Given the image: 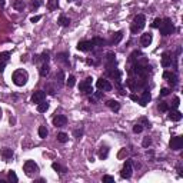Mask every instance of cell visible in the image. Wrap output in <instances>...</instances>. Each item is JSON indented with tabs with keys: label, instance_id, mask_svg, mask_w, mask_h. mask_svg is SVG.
<instances>
[{
	"label": "cell",
	"instance_id": "cell-1",
	"mask_svg": "<svg viewBox=\"0 0 183 183\" xmlns=\"http://www.w3.org/2000/svg\"><path fill=\"white\" fill-rule=\"evenodd\" d=\"M11 80H13V83H14L16 86H24V85L27 83V80H29V73H27L26 70L19 69L13 73Z\"/></svg>",
	"mask_w": 183,
	"mask_h": 183
},
{
	"label": "cell",
	"instance_id": "cell-2",
	"mask_svg": "<svg viewBox=\"0 0 183 183\" xmlns=\"http://www.w3.org/2000/svg\"><path fill=\"white\" fill-rule=\"evenodd\" d=\"M146 26V17L143 14H137V16L133 19V22H132V26H130V32L136 34V33H139L143 30V27Z\"/></svg>",
	"mask_w": 183,
	"mask_h": 183
},
{
	"label": "cell",
	"instance_id": "cell-3",
	"mask_svg": "<svg viewBox=\"0 0 183 183\" xmlns=\"http://www.w3.org/2000/svg\"><path fill=\"white\" fill-rule=\"evenodd\" d=\"M159 30H160L162 36H169V34H172L173 30H175V26H173L172 20H170L169 17L163 19L160 23V26H159Z\"/></svg>",
	"mask_w": 183,
	"mask_h": 183
},
{
	"label": "cell",
	"instance_id": "cell-4",
	"mask_svg": "<svg viewBox=\"0 0 183 183\" xmlns=\"http://www.w3.org/2000/svg\"><path fill=\"white\" fill-rule=\"evenodd\" d=\"M23 170H24V173L27 176H33V175L39 173V166L33 160H26L24 166H23Z\"/></svg>",
	"mask_w": 183,
	"mask_h": 183
},
{
	"label": "cell",
	"instance_id": "cell-5",
	"mask_svg": "<svg viewBox=\"0 0 183 183\" xmlns=\"http://www.w3.org/2000/svg\"><path fill=\"white\" fill-rule=\"evenodd\" d=\"M79 90H80L82 93H85V95H90V93H93V90H92V77H87V79H85L83 82H80Z\"/></svg>",
	"mask_w": 183,
	"mask_h": 183
},
{
	"label": "cell",
	"instance_id": "cell-6",
	"mask_svg": "<svg viewBox=\"0 0 183 183\" xmlns=\"http://www.w3.org/2000/svg\"><path fill=\"white\" fill-rule=\"evenodd\" d=\"M169 146H170L172 150H180L183 147V137L182 136H175V137H172L170 142H169Z\"/></svg>",
	"mask_w": 183,
	"mask_h": 183
},
{
	"label": "cell",
	"instance_id": "cell-7",
	"mask_svg": "<svg viewBox=\"0 0 183 183\" xmlns=\"http://www.w3.org/2000/svg\"><path fill=\"white\" fill-rule=\"evenodd\" d=\"M96 86H97L99 90H103V92H110V90H112V85H110V82L106 80V79H103V77H100V79L96 82Z\"/></svg>",
	"mask_w": 183,
	"mask_h": 183
},
{
	"label": "cell",
	"instance_id": "cell-8",
	"mask_svg": "<svg viewBox=\"0 0 183 183\" xmlns=\"http://www.w3.org/2000/svg\"><path fill=\"white\" fill-rule=\"evenodd\" d=\"M132 172H133V169H132V162L127 160L124 163L123 169H122V172H120V176L123 179H129L132 176Z\"/></svg>",
	"mask_w": 183,
	"mask_h": 183
},
{
	"label": "cell",
	"instance_id": "cell-9",
	"mask_svg": "<svg viewBox=\"0 0 183 183\" xmlns=\"http://www.w3.org/2000/svg\"><path fill=\"white\" fill-rule=\"evenodd\" d=\"M53 124L56 127H63V126L67 124V117L65 114H56L53 117Z\"/></svg>",
	"mask_w": 183,
	"mask_h": 183
},
{
	"label": "cell",
	"instance_id": "cell-10",
	"mask_svg": "<svg viewBox=\"0 0 183 183\" xmlns=\"http://www.w3.org/2000/svg\"><path fill=\"white\" fill-rule=\"evenodd\" d=\"M163 79H166L170 86H176L178 85V76H176V73H173V72H165L163 73Z\"/></svg>",
	"mask_w": 183,
	"mask_h": 183
},
{
	"label": "cell",
	"instance_id": "cell-11",
	"mask_svg": "<svg viewBox=\"0 0 183 183\" xmlns=\"http://www.w3.org/2000/svg\"><path fill=\"white\" fill-rule=\"evenodd\" d=\"M92 49H93L92 40H82L77 43V50H80V52H90Z\"/></svg>",
	"mask_w": 183,
	"mask_h": 183
},
{
	"label": "cell",
	"instance_id": "cell-12",
	"mask_svg": "<svg viewBox=\"0 0 183 183\" xmlns=\"http://www.w3.org/2000/svg\"><path fill=\"white\" fill-rule=\"evenodd\" d=\"M44 99H46V92H43V90H37V92H34V93H33L32 102H33V103H36V104H39L40 102H43Z\"/></svg>",
	"mask_w": 183,
	"mask_h": 183
},
{
	"label": "cell",
	"instance_id": "cell-13",
	"mask_svg": "<svg viewBox=\"0 0 183 183\" xmlns=\"http://www.w3.org/2000/svg\"><path fill=\"white\" fill-rule=\"evenodd\" d=\"M150 99H152V95H150V92L149 90H146L142 93V96L137 97V102H139L140 106H146L147 103L150 102Z\"/></svg>",
	"mask_w": 183,
	"mask_h": 183
},
{
	"label": "cell",
	"instance_id": "cell-14",
	"mask_svg": "<svg viewBox=\"0 0 183 183\" xmlns=\"http://www.w3.org/2000/svg\"><path fill=\"white\" fill-rule=\"evenodd\" d=\"M152 40H153V36H152L150 33H145V34H142V37H140V43L143 47H147V46H150Z\"/></svg>",
	"mask_w": 183,
	"mask_h": 183
},
{
	"label": "cell",
	"instance_id": "cell-15",
	"mask_svg": "<svg viewBox=\"0 0 183 183\" xmlns=\"http://www.w3.org/2000/svg\"><path fill=\"white\" fill-rule=\"evenodd\" d=\"M183 117V114L179 112V110H170L169 112V119L172 120V122H180Z\"/></svg>",
	"mask_w": 183,
	"mask_h": 183
},
{
	"label": "cell",
	"instance_id": "cell-16",
	"mask_svg": "<svg viewBox=\"0 0 183 183\" xmlns=\"http://www.w3.org/2000/svg\"><path fill=\"white\" fill-rule=\"evenodd\" d=\"M162 66L163 67H170L172 66V56L169 53H163V56H162Z\"/></svg>",
	"mask_w": 183,
	"mask_h": 183
},
{
	"label": "cell",
	"instance_id": "cell-17",
	"mask_svg": "<svg viewBox=\"0 0 183 183\" xmlns=\"http://www.w3.org/2000/svg\"><path fill=\"white\" fill-rule=\"evenodd\" d=\"M106 104H108V108L112 109L113 112H119V110H120V103L116 102V100H108Z\"/></svg>",
	"mask_w": 183,
	"mask_h": 183
},
{
	"label": "cell",
	"instance_id": "cell-18",
	"mask_svg": "<svg viewBox=\"0 0 183 183\" xmlns=\"http://www.w3.org/2000/svg\"><path fill=\"white\" fill-rule=\"evenodd\" d=\"M2 156H3V159H5V160H9V159H11V157H13V150H11V149H9V147L2 149Z\"/></svg>",
	"mask_w": 183,
	"mask_h": 183
},
{
	"label": "cell",
	"instance_id": "cell-19",
	"mask_svg": "<svg viewBox=\"0 0 183 183\" xmlns=\"http://www.w3.org/2000/svg\"><path fill=\"white\" fill-rule=\"evenodd\" d=\"M56 82H57L59 86L65 85V73H63V70H59V73L56 75Z\"/></svg>",
	"mask_w": 183,
	"mask_h": 183
},
{
	"label": "cell",
	"instance_id": "cell-20",
	"mask_svg": "<svg viewBox=\"0 0 183 183\" xmlns=\"http://www.w3.org/2000/svg\"><path fill=\"white\" fill-rule=\"evenodd\" d=\"M24 2H23V0H14V2H13V7H14V9H16V10H19V11H22L23 9H24Z\"/></svg>",
	"mask_w": 183,
	"mask_h": 183
},
{
	"label": "cell",
	"instance_id": "cell-21",
	"mask_svg": "<svg viewBox=\"0 0 183 183\" xmlns=\"http://www.w3.org/2000/svg\"><path fill=\"white\" fill-rule=\"evenodd\" d=\"M47 109H49V103L44 102V100H43V102H40L37 104V112H39V113H44Z\"/></svg>",
	"mask_w": 183,
	"mask_h": 183
},
{
	"label": "cell",
	"instance_id": "cell-22",
	"mask_svg": "<svg viewBox=\"0 0 183 183\" xmlns=\"http://www.w3.org/2000/svg\"><path fill=\"white\" fill-rule=\"evenodd\" d=\"M57 23H59L60 26L66 27V26H69V24H70V19H69V17H66V16H63V14H62V16L59 17V20H57Z\"/></svg>",
	"mask_w": 183,
	"mask_h": 183
},
{
	"label": "cell",
	"instance_id": "cell-23",
	"mask_svg": "<svg viewBox=\"0 0 183 183\" xmlns=\"http://www.w3.org/2000/svg\"><path fill=\"white\" fill-rule=\"evenodd\" d=\"M123 39V32H116L114 33V36L112 37V43L113 44H117L120 40Z\"/></svg>",
	"mask_w": 183,
	"mask_h": 183
},
{
	"label": "cell",
	"instance_id": "cell-24",
	"mask_svg": "<svg viewBox=\"0 0 183 183\" xmlns=\"http://www.w3.org/2000/svg\"><path fill=\"white\" fill-rule=\"evenodd\" d=\"M59 7V0H49L47 2V9L49 10H56Z\"/></svg>",
	"mask_w": 183,
	"mask_h": 183
},
{
	"label": "cell",
	"instance_id": "cell-25",
	"mask_svg": "<svg viewBox=\"0 0 183 183\" xmlns=\"http://www.w3.org/2000/svg\"><path fill=\"white\" fill-rule=\"evenodd\" d=\"M57 140H59L60 143H66L69 140V135L65 133V132H60V133H57Z\"/></svg>",
	"mask_w": 183,
	"mask_h": 183
},
{
	"label": "cell",
	"instance_id": "cell-26",
	"mask_svg": "<svg viewBox=\"0 0 183 183\" xmlns=\"http://www.w3.org/2000/svg\"><path fill=\"white\" fill-rule=\"evenodd\" d=\"M92 43H93V47H95V46H97V47H102V46H104V44H106V42H104L103 39H100V37H95L93 40H92Z\"/></svg>",
	"mask_w": 183,
	"mask_h": 183
},
{
	"label": "cell",
	"instance_id": "cell-27",
	"mask_svg": "<svg viewBox=\"0 0 183 183\" xmlns=\"http://www.w3.org/2000/svg\"><path fill=\"white\" fill-rule=\"evenodd\" d=\"M47 135H49V132H47V129H46V126H40V127H39V136H40L42 139H46Z\"/></svg>",
	"mask_w": 183,
	"mask_h": 183
},
{
	"label": "cell",
	"instance_id": "cell-28",
	"mask_svg": "<svg viewBox=\"0 0 183 183\" xmlns=\"http://www.w3.org/2000/svg\"><path fill=\"white\" fill-rule=\"evenodd\" d=\"M39 73H40V76H46L49 73V65L47 63H44V65H42L40 66V69H39Z\"/></svg>",
	"mask_w": 183,
	"mask_h": 183
},
{
	"label": "cell",
	"instance_id": "cell-29",
	"mask_svg": "<svg viewBox=\"0 0 183 183\" xmlns=\"http://www.w3.org/2000/svg\"><path fill=\"white\" fill-rule=\"evenodd\" d=\"M67 57H69V54L67 53H59L57 54V60H59V62H63V63H66V65H69Z\"/></svg>",
	"mask_w": 183,
	"mask_h": 183
},
{
	"label": "cell",
	"instance_id": "cell-30",
	"mask_svg": "<svg viewBox=\"0 0 183 183\" xmlns=\"http://www.w3.org/2000/svg\"><path fill=\"white\" fill-rule=\"evenodd\" d=\"M108 155H109L108 147H100V150H99V157H100V159H106Z\"/></svg>",
	"mask_w": 183,
	"mask_h": 183
},
{
	"label": "cell",
	"instance_id": "cell-31",
	"mask_svg": "<svg viewBox=\"0 0 183 183\" xmlns=\"http://www.w3.org/2000/svg\"><path fill=\"white\" fill-rule=\"evenodd\" d=\"M52 167H53V169H54V170H56V172L66 173V167H63V166H62V165H59V163H56V162H54L53 165H52Z\"/></svg>",
	"mask_w": 183,
	"mask_h": 183
},
{
	"label": "cell",
	"instance_id": "cell-32",
	"mask_svg": "<svg viewBox=\"0 0 183 183\" xmlns=\"http://www.w3.org/2000/svg\"><path fill=\"white\" fill-rule=\"evenodd\" d=\"M157 108H159V110H160V112H167V110H169V104H167L166 102H160Z\"/></svg>",
	"mask_w": 183,
	"mask_h": 183
},
{
	"label": "cell",
	"instance_id": "cell-33",
	"mask_svg": "<svg viewBox=\"0 0 183 183\" xmlns=\"http://www.w3.org/2000/svg\"><path fill=\"white\" fill-rule=\"evenodd\" d=\"M7 178H9V180H10V182H14V183H16L17 180H19L17 175H16L14 172H13V170H10V172H9V176H7Z\"/></svg>",
	"mask_w": 183,
	"mask_h": 183
},
{
	"label": "cell",
	"instance_id": "cell-34",
	"mask_svg": "<svg viewBox=\"0 0 183 183\" xmlns=\"http://www.w3.org/2000/svg\"><path fill=\"white\" fill-rule=\"evenodd\" d=\"M66 83H67V86L69 87H73L76 85V79H75V76H69V77H67V79H66Z\"/></svg>",
	"mask_w": 183,
	"mask_h": 183
},
{
	"label": "cell",
	"instance_id": "cell-35",
	"mask_svg": "<svg viewBox=\"0 0 183 183\" xmlns=\"http://www.w3.org/2000/svg\"><path fill=\"white\" fill-rule=\"evenodd\" d=\"M102 96H103V93H102V92H96V93L93 95V97H90V102H92V103H95L96 100H99V99H100Z\"/></svg>",
	"mask_w": 183,
	"mask_h": 183
},
{
	"label": "cell",
	"instance_id": "cell-36",
	"mask_svg": "<svg viewBox=\"0 0 183 183\" xmlns=\"http://www.w3.org/2000/svg\"><path fill=\"white\" fill-rule=\"evenodd\" d=\"M10 57V53L9 52H3V53H0V62H7Z\"/></svg>",
	"mask_w": 183,
	"mask_h": 183
},
{
	"label": "cell",
	"instance_id": "cell-37",
	"mask_svg": "<svg viewBox=\"0 0 183 183\" xmlns=\"http://www.w3.org/2000/svg\"><path fill=\"white\" fill-rule=\"evenodd\" d=\"M116 56L113 53H109L108 54V62H109V66L110 65H116V59H114Z\"/></svg>",
	"mask_w": 183,
	"mask_h": 183
},
{
	"label": "cell",
	"instance_id": "cell-38",
	"mask_svg": "<svg viewBox=\"0 0 183 183\" xmlns=\"http://www.w3.org/2000/svg\"><path fill=\"white\" fill-rule=\"evenodd\" d=\"M32 9L33 10H36V9H39V7H40V6H42V0H33L32 2Z\"/></svg>",
	"mask_w": 183,
	"mask_h": 183
},
{
	"label": "cell",
	"instance_id": "cell-39",
	"mask_svg": "<svg viewBox=\"0 0 183 183\" xmlns=\"http://www.w3.org/2000/svg\"><path fill=\"white\" fill-rule=\"evenodd\" d=\"M160 23H162V19H155L153 20V23H152V27H155V29H159V26H160Z\"/></svg>",
	"mask_w": 183,
	"mask_h": 183
},
{
	"label": "cell",
	"instance_id": "cell-40",
	"mask_svg": "<svg viewBox=\"0 0 183 183\" xmlns=\"http://www.w3.org/2000/svg\"><path fill=\"white\" fill-rule=\"evenodd\" d=\"M142 130H143V126H142L140 123H137V124H135V126H133V132H135V133H140Z\"/></svg>",
	"mask_w": 183,
	"mask_h": 183
},
{
	"label": "cell",
	"instance_id": "cell-41",
	"mask_svg": "<svg viewBox=\"0 0 183 183\" xmlns=\"http://www.w3.org/2000/svg\"><path fill=\"white\" fill-rule=\"evenodd\" d=\"M179 104H180V99H179L178 96L175 97V99H173V103H172V108H179Z\"/></svg>",
	"mask_w": 183,
	"mask_h": 183
},
{
	"label": "cell",
	"instance_id": "cell-42",
	"mask_svg": "<svg viewBox=\"0 0 183 183\" xmlns=\"http://www.w3.org/2000/svg\"><path fill=\"white\" fill-rule=\"evenodd\" d=\"M103 182L113 183V182H114V178H112V176H109V175H106V176H103Z\"/></svg>",
	"mask_w": 183,
	"mask_h": 183
},
{
	"label": "cell",
	"instance_id": "cell-43",
	"mask_svg": "<svg viewBox=\"0 0 183 183\" xmlns=\"http://www.w3.org/2000/svg\"><path fill=\"white\" fill-rule=\"evenodd\" d=\"M170 93V89H167V87H163L160 90V96H167Z\"/></svg>",
	"mask_w": 183,
	"mask_h": 183
},
{
	"label": "cell",
	"instance_id": "cell-44",
	"mask_svg": "<svg viewBox=\"0 0 183 183\" xmlns=\"http://www.w3.org/2000/svg\"><path fill=\"white\" fill-rule=\"evenodd\" d=\"M150 145H152L150 137H145V139H143V146H145V147H147V146H150Z\"/></svg>",
	"mask_w": 183,
	"mask_h": 183
},
{
	"label": "cell",
	"instance_id": "cell-45",
	"mask_svg": "<svg viewBox=\"0 0 183 183\" xmlns=\"http://www.w3.org/2000/svg\"><path fill=\"white\" fill-rule=\"evenodd\" d=\"M82 135H83V130H75V136H76V137H77V139H80V137H82Z\"/></svg>",
	"mask_w": 183,
	"mask_h": 183
},
{
	"label": "cell",
	"instance_id": "cell-46",
	"mask_svg": "<svg viewBox=\"0 0 183 183\" xmlns=\"http://www.w3.org/2000/svg\"><path fill=\"white\" fill-rule=\"evenodd\" d=\"M42 60L47 63V60H49V53H47V52H46V53H43V54H42Z\"/></svg>",
	"mask_w": 183,
	"mask_h": 183
},
{
	"label": "cell",
	"instance_id": "cell-47",
	"mask_svg": "<svg viewBox=\"0 0 183 183\" xmlns=\"http://www.w3.org/2000/svg\"><path fill=\"white\" fill-rule=\"evenodd\" d=\"M40 19H42V17H40V16H33L32 19H30V22H32V23H36V22H39Z\"/></svg>",
	"mask_w": 183,
	"mask_h": 183
},
{
	"label": "cell",
	"instance_id": "cell-48",
	"mask_svg": "<svg viewBox=\"0 0 183 183\" xmlns=\"http://www.w3.org/2000/svg\"><path fill=\"white\" fill-rule=\"evenodd\" d=\"M6 63H7V62H0V73H2V72H5Z\"/></svg>",
	"mask_w": 183,
	"mask_h": 183
},
{
	"label": "cell",
	"instance_id": "cell-49",
	"mask_svg": "<svg viewBox=\"0 0 183 183\" xmlns=\"http://www.w3.org/2000/svg\"><path fill=\"white\" fill-rule=\"evenodd\" d=\"M0 5H2V6H5V0H0Z\"/></svg>",
	"mask_w": 183,
	"mask_h": 183
},
{
	"label": "cell",
	"instance_id": "cell-50",
	"mask_svg": "<svg viewBox=\"0 0 183 183\" xmlns=\"http://www.w3.org/2000/svg\"><path fill=\"white\" fill-rule=\"evenodd\" d=\"M69 2H75V0H69Z\"/></svg>",
	"mask_w": 183,
	"mask_h": 183
},
{
	"label": "cell",
	"instance_id": "cell-51",
	"mask_svg": "<svg viewBox=\"0 0 183 183\" xmlns=\"http://www.w3.org/2000/svg\"><path fill=\"white\" fill-rule=\"evenodd\" d=\"M0 117H2V112H0Z\"/></svg>",
	"mask_w": 183,
	"mask_h": 183
},
{
	"label": "cell",
	"instance_id": "cell-52",
	"mask_svg": "<svg viewBox=\"0 0 183 183\" xmlns=\"http://www.w3.org/2000/svg\"><path fill=\"white\" fill-rule=\"evenodd\" d=\"M173 2H178V0H173Z\"/></svg>",
	"mask_w": 183,
	"mask_h": 183
}]
</instances>
